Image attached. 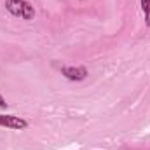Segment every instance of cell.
<instances>
[{
	"label": "cell",
	"mask_w": 150,
	"mask_h": 150,
	"mask_svg": "<svg viewBox=\"0 0 150 150\" xmlns=\"http://www.w3.org/2000/svg\"><path fill=\"white\" fill-rule=\"evenodd\" d=\"M0 108H7V103H5V100L2 98V94H0Z\"/></svg>",
	"instance_id": "cell-5"
},
{
	"label": "cell",
	"mask_w": 150,
	"mask_h": 150,
	"mask_svg": "<svg viewBox=\"0 0 150 150\" xmlns=\"http://www.w3.org/2000/svg\"><path fill=\"white\" fill-rule=\"evenodd\" d=\"M5 9H7L12 16L23 18V19H26V21L33 19V16H35L33 5H32L30 2H26V0H5Z\"/></svg>",
	"instance_id": "cell-1"
},
{
	"label": "cell",
	"mask_w": 150,
	"mask_h": 150,
	"mask_svg": "<svg viewBox=\"0 0 150 150\" xmlns=\"http://www.w3.org/2000/svg\"><path fill=\"white\" fill-rule=\"evenodd\" d=\"M61 74L65 75L68 80H74V82H80V80H84L89 75L84 67H63Z\"/></svg>",
	"instance_id": "cell-3"
},
{
	"label": "cell",
	"mask_w": 150,
	"mask_h": 150,
	"mask_svg": "<svg viewBox=\"0 0 150 150\" xmlns=\"http://www.w3.org/2000/svg\"><path fill=\"white\" fill-rule=\"evenodd\" d=\"M145 21H147V26H149V30H150V12L145 14Z\"/></svg>",
	"instance_id": "cell-6"
},
{
	"label": "cell",
	"mask_w": 150,
	"mask_h": 150,
	"mask_svg": "<svg viewBox=\"0 0 150 150\" xmlns=\"http://www.w3.org/2000/svg\"><path fill=\"white\" fill-rule=\"evenodd\" d=\"M0 126L11 127V129H26L28 122L21 117H16V115H0Z\"/></svg>",
	"instance_id": "cell-2"
},
{
	"label": "cell",
	"mask_w": 150,
	"mask_h": 150,
	"mask_svg": "<svg viewBox=\"0 0 150 150\" xmlns=\"http://www.w3.org/2000/svg\"><path fill=\"white\" fill-rule=\"evenodd\" d=\"M142 9H143L145 14H149L150 12V0H142Z\"/></svg>",
	"instance_id": "cell-4"
}]
</instances>
